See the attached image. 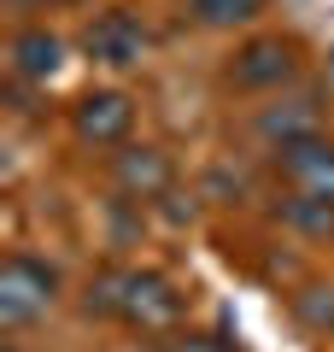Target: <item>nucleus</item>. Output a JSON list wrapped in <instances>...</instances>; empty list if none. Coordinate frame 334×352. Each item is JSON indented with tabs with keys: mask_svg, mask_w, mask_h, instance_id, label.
<instances>
[{
	"mask_svg": "<svg viewBox=\"0 0 334 352\" xmlns=\"http://www.w3.org/2000/svg\"><path fill=\"white\" fill-rule=\"evenodd\" d=\"M88 311L159 335V329H170L176 317H182V294H176L159 270H106V276H94V288H88Z\"/></svg>",
	"mask_w": 334,
	"mask_h": 352,
	"instance_id": "f257e3e1",
	"label": "nucleus"
},
{
	"mask_svg": "<svg viewBox=\"0 0 334 352\" xmlns=\"http://www.w3.org/2000/svg\"><path fill=\"white\" fill-rule=\"evenodd\" d=\"M59 300V270H47L30 252H12L0 264V329H30Z\"/></svg>",
	"mask_w": 334,
	"mask_h": 352,
	"instance_id": "f03ea898",
	"label": "nucleus"
},
{
	"mask_svg": "<svg viewBox=\"0 0 334 352\" xmlns=\"http://www.w3.org/2000/svg\"><path fill=\"white\" fill-rule=\"evenodd\" d=\"M276 170L293 182V194L334 200V141H329V135H305V141L276 147Z\"/></svg>",
	"mask_w": 334,
	"mask_h": 352,
	"instance_id": "7ed1b4c3",
	"label": "nucleus"
},
{
	"mask_svg": "<svg viewBox=\"0 0 334 352\" xmlns=\"http://www.w3.org/2000/svg\"><path fill=\"white\" fill-rule=\"evenodd\" d=\"M71 124H76V135L94 141V147H118V141L129 135V124H135V100L118 94V88H94V94L76 100Z\"/></svg>",
	"mask_w": 334,
	"mask_h": 352,
	"instance_id": "20e7f679",
	"label": "nucleus"
},
{
	"mask_svg": "<svg viewBox=\"0 0 334 352\" xmlns=\"http://www.w3.org/2000/svg\"><path fill=\"white\" fill-rule=\"evenodd\" d=\"M293 71H299V47H293V41H282V36L247 41V47L235 53V65H229L235 88H282Z\"/></svg>",
	"mask_w": 334,
	"mask_h": 352,
	"instance_id": "39448f33",
	"label": "nucleus"
},
{
	"mask_svg": "<svg viewBox=\"0 0 334 352\" xmlns=\"http://www.w3.org/2000/svg\"><path fill=\"white\" fill-rule=\"evenodd\" d=\"M82 47H88V59L124 71V65H141V53H147V30H141V18H129V12H100L94 24H88Z\"/></svg>",
	"mask_w": 334,
	"mask_h": 352,
	"instance_id": "423d86ee",
	"label": "nucleus"
},
{
	"mask_svg": "<svg viewBox=\"0 0 334 352\" xmlns=\"http://www.w3.org/2000/svg\"><path fill=\"white\" fill-rule=\"evenodd\" d=\"M111 176H118V188L124 194H141V200H159L170 188V159L159 147H124L111 159Z\"/></svg>",
	"mask_w": 334,
	"mask_h": 352,
	"instance_id": "0eeeda50",
	"label": "nucleus"
},
{
	"mask_svg": "<svg viewBox=\"0 0 334 352\" xmlns=\"http://www.w3.org/2000/svg\"><path fill=\"white\" fill-rule=\"evenodd\" d=\"M59 65H65V41L53 30H18V41H12L18 82H47V76H59Z\"/></svg>",
	"mask_w": 334,
	"mask_h": 352,
	"instance_id": "6e6552de",
	"label": "nucleus"
},
{
	"mask_svg": "<svg viewBox=\"0 0 334 352\" xmlns=\"http://www.w3.org/2000/svg\"><path fill=\"white\" fill-rule=\"evenodd\" d=\"M258 129L276 141V147H287V141L317 135V112H311V100H287V106H270V112H258Z\"/></svg>",
	"mask_w": 334,
	"mask_h": 352,
	"instance_id": "1a4fd4ad",
	"label": "nucleus"
},
{
	"mask_svg": "<svg viewBox=\"0 0 334 352\" xmlns=\"http://www.w3.org/2000/svg\"><path fill=\"white\" fill-rule=\"evenodd\" d=\"M258 6L264 0H194V18L205 30H235V24H247V18H258Z\"/></svg>",
	"mask_w": 334,
	"mask_h": 352,
	"instance_id": "9d476101",
	"label": "nucleus"
},
{
	"mask_svg": "<svg viewBox=\"0 0 334 352\" xmlns=\"http://www.w3.org/2000/svg\"><path fill=\"white\" fill-rule=\"evenodd\" d=\"M282 217L293 229H311V235H329L334 229V200H311V194H293V200L282 206Z\"/></svg>",
	"mask_w": 334,
	"mask_h": 352,
	"instance_id": "9b49d317",
	"label": "nucleus"
},
{
	"mask_svg": "<svg viewBox=\"0 0 334 352\" xmlns=\"http://www.w3.org/2000/svg\"><path fill=\"white\" fill-rule=\"evenodd\" d=\"M170 352H235V346H229V340H217V335H176Z\"/></svg>",
	"mask_w": 334,
	"mask_h": 352,
	"instance_id": "f8f14e48",
	"label": "nucleus"
},
{
	"mask_svg": "<svg viewBox=\"0 0 334 352\" xmlns=\"http://www.w3.org/2000/svg\"><path fill=\"white\" fill-rule=\"evenodd\" d=\"M0 352H18V346H0Z\"/></svg>",
	"mask_w": 334,
	"mask_h": 352,
	"instance_id": "ddd939ff",
	"label": "nucleus"
}]
</instances>
